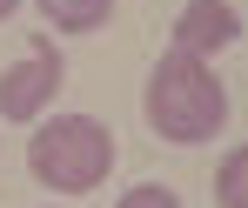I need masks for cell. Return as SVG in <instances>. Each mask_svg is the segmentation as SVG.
<instances>
[{
    "mask_svg": "<svg viewBox=\"0 0 248 208\" xmlns=\"http://www.w3.org/2000/svg\"><path fill=\"white\" fill-rule=\"evenodd\" d=\"M242 34V14L228 7V0H188L181 14H174V41H168V54H195V61H208V54H221V47Z\"/></svg>",
    "mask_w": 248,
    "mask_h": 208,
    "instance_id": "cell-4",
    "label": "cell"
},
{
    "mask_svg": "<svg viewBox=\"0 0 248 208\" xmlns=\"http://www.w3.org/2000/svg\"><path fill=\"white\" fill-rule=\"evenodd\" d=\"M114 208H181V195H174V188H161V181H134Z\"/></svg>",
    "mask_w": 248,
    "mask_h": 208,
    "instance_id": "cell-7",
    "label": "cell"
},
{
    "mask_svg": "<svg viewBox=\"0 0 248 208\" xmlns=\"http://www.w3.org/2000/svg\"><path fill=\"white\" fill-rule=\"evenodd\" d=\"M27 168L54 195H94L114 168V134L94 114H47L27 141Z\"/></svg>",
    "mask_w": 248,
    "mask_h": 208,
    "instance_id": "cell-2",
    "label": "cell"
},
{
    "mask_svg": "<svg viewBox=\"0 0 248 208\" xmlns=\"http://www.w3.org/2000/svg\"><path fill=\"white\" fill-rule=\"evenodd\" d=\"M34 7H41L47 27H61V34H94L114 14V0H34Z\"/></svg>",
    "mask_w": 248,
    "mask_h": 208,
    "instance_id": "cell-5",
    "label": "cell"
},
{
    "mask_svg": "<svg viewBox=\"0 0 248 208\" xmlns=\"http://www.w3.org/2000/svg\"><path fill=\"white\" fill-rule=\"evenodd\" d=\"M14 7H20V0H0V20H7V14H14Z\"/></svg>",
    "mask_w": 248,
    "mask_h": 208,
    "instance_id": "cell-8",
    "label": "cell"
},
{
    "mask_svg": "<svg viewBox=\"0 0 248 208\" xmlns=\"http://www.w3.org/2000/svg\"><path fill=\"white\" fill-rule=\"evenodd\" d=\"M61 74H67V61H61V47L34 41L14 67H0V114L7 121H34L41 108H54V94H61Z\"/></svg>",
    "mask_w": 248,
    "mask_h": 208,
    "instance_id": "cell-3",
    "label": "cell"
},
{
    "mask_svg": "<svg viewBox=\"0 0 248 208\" xmlns=\"http://www.w3.org/2000/svg\"><path fill=\"white\" fill-rule=\"evenodd\" d=\"M215 202L221 208H248V141L215 168Z\"/></svg>",
    "mask_w": 248,
    "mask_h": 208,
    "instance_id": "cell-6",
    "label": "cell"
},
{
    "mask_svg": "<svg viewBox=\"0 0 248 208\" xmlns=\"http://www.w3.org/2000/svg\"><path fill=\"white\" fill-rule=\"evenodd\" d=\"M141 108H148V128L161 141L202 148V141H215L228 128V87L195 54H161L155 74H148V87H141Z\"/></svg>",
    "mask_w": 248,
    "mask_h": 208,
    "instance_id": "cell-1",
    "label": "cell"
}]
</instances>
